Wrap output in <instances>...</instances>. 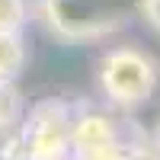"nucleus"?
I'll return each mask as SVG.
<instances>
[{"label":"nucleus","instance_id":"1","mask_svg":"<svg viewBox=\"0 0 160 160\" xmlns=\"http://www.w3.org/2000/svg\"><path fill=\"white\" fill-rule=\"evenodd\" d=\"M74 102L45 96L32 102L7 135H0V160H55L71 154Z\"/></svg>","mask_w":160,"mask_h":160},{"label":"nucleus","instance_id":"2","mask_svg":"<svg viewBox=\"0 0 160 160\" xmlns=\"http://www.w3.org/2000/svg\"><path fill=\"white\" fill-rule=\"evenodd\" d=\"M35 13L58 42L83 45L122 32L138 13V0H38Z\"/></svg>","mask_w":160,"mask_h":160},{"label":"nucleus","instance_id":"3","mask_svg":"<svg viewBox=\"0 0 160 160\" xmlns=\"http://www.w3.org/2000/svg\"><path fill=\"white\" fill-rule=\"evenodd\" d=\"M96 83L106 102L115 109H138L144 106L160 83L157 61L138 45L109 48L96 64Z\"/></svg>","mask_w":160,"mask_h":160},{"label":"nucleus","instance_id":"4","mask_svg":"<svg viewBox=\"0 0 160 160\" xmlns=\"http://www.w3.org/2000/svg\"><path fill=\"white\" fill-rule=\"evenodd\" d=\"M128 138V128L122 122L99 109V106H74L71 115V157L74 160H102L109 151Z\"/></svg>","mask_w":160,"mask_h":160},{"label":"nucleus","instance_id":"5","mask_svg":"<svg viewBox=\"0 0 160 160\" xmlns=\"http://www.w3.org/2000/svg\"><path fill=\"white\" fill-rule=\"evenodd\" d=\"M29 61L22 32H0V80H16Z\"/></svg>","mask_w":160,"mask_h":160},{"label":"nucleus","instance_id":"6","mask_svg":"<svg viewBox=\"0 0 160 160\" xmlns=\"http://www.w3.org/2000/svg\"><path fill=\"white\" fill-rule=\"evenodd\" d=\"M22 112H26V102L16 80H0V135H7L22 118Z\"/></svg>","mask_w":160,"mask_h":160},{"label":"nucleus","instance_id":"7","mask_svg":"<svg viewBox=\"0 0 160 160\" xmlns=\"http://www.w3.org/2000/svg\"><path fill=\"white\" fill-rule=\"evenodd\" d=\"M29 22V0H0V32H22Z\"/></svg>","mask_w":160,"mask_h":160},{"label":"nucleus","instance_id":"8","mask_svg":"<svg viewBox=\"0 0 160 160\" xmlns=\"http://www.w3.org/2000/svg\"><path fill=\"white\" fill-rule=\"evenodd\" d=\"M128 160H160L157 148L148 141V138H141V135H131V148H128Z\"/></svg>","mask_w":160,"mask_h":160},{"label":"nucleus","instance_id":"9","mask_svg":"<svg viewBox=\"0 0 160 160\" xmlns=\"http://www.w3.org/2000/svg\"><path fill=\"white\" fill-rule=\"evenodd\" d=\"M138 13L154 32H160V0H138Z\"/></svg>","mask_w":160,"mask_h":160},{"label":"nucleus","instance_id":"10","mask_svg":"<svg viewBox=\"0 0 160 160\" xmlns=\"http://www.w3.org/2000/svg\"><path fill=\"white\" fill-rule=\"evenodd\" d=\"M151 144L157 148V154H160V122H157V128H154V135H151Z\"/></svg>","mask_w":160,"mask_h":160},{"label":"nucleus","instance_id":"11","mask_svg":"<svg viewBox=\"0 0 160 160\" xmlns=\"http://www.w3.org/2000/svg\"><path fill=\"white\" fill-rule=\"evenodd\" d=\"M55 160H74V157H71V154H64V157H55Z\"/></svg>","mask_w":160,"mask_h":160}]
</instances>
